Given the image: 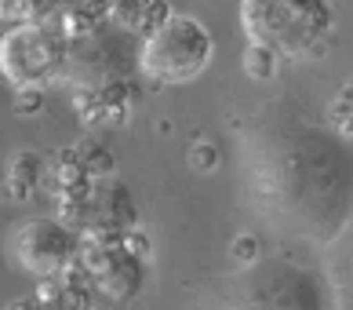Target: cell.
Returning a JSON list of instances; mask_svg holds the SVG:
<instances>
[{"label": "cell", "instance_id": "obj_7", "mask_svg": "<svg viewBox=\"0 0 353 310\" xmlns=\"http://www.w3.org/2000/svg\"><path fill=\"white\" fill-rule=\"evenodd\" d=\"M81 263L88 270L91 285L110 300H132L146 281V263L142 255L124 241V234L110 238H88L81 244Z\"/></svg>", "mask_w": 353, "mask_h": 310}, {"label": "cell", "instance_id": "obj_4", "mask_svg": "<svg viewBox=\"0 0 353 310\" xmlns=\"http://www.w3.org/2000/svg\"><path fill=\"white\" fill-rule=\"evenodd\" d=\"M132 66L139 70V48H132L124 33L91 30L70 41L62 84H73L77 92H110V88L124 84Z\"/></svg>", "mask_w": 353, "mask_h": 310}, {"label": "cell", "instance_id": "obj_5", "mask_svg": "<svg viewBox=\"0 0 353 310\" xmlns=\"http://www.w3.org/2000/svg\"><path fill=\"white\" fill-rule=\"evenodd\" d=\"M84 234L70 226L66 219H26L11 238V255L15 263L33 278H59L81 260Z\"/></svg>", "mask_w": 353, "mask_h": 310}, {"label": "cell", "instance_id": "obj_1", "mask_svg": "<svg viewBox=\"0 0 353 310\" xmlns=\"http://www.w3.org/2000/svg\"><path fill=\"white\" fill-rule=\"evenodd\" d=\"M328 0H241V30L248 44L281 59L321 55L332 33Z\"/></svg>", "mask_w": 353, "mask_h": 310}, {"label": "cell", "instance_id": "obj_2", "mask_svg": "<svg viewBox=\"0 0 353 310\" xmlns=\"http://www.w3.org/2000/svg\"><path fill=\"white\" fill-rule=\"evenodd\" d=\"M215 37L193 15H168L139 44V73L153 84H190L212 66Z\"/></svg>", "mask_w": 353, "mask_h": 310}, {"label": "cell", "instance_id": "obj_3", "mask_svg": "<svg viewBox=\"0 0 353 310\" xmlns=\"http://www.w3.org/2000/svg\"><path fill=\"white\" fill-rule=\"evenodd\" d=\"M66 55H70L66 30H59V26H51L44 19L15 22L0 37V73L19 92L62 84Z\"/></svg>", "mask_w": 353, "mask_h": 310}, {"label": "cell", "instance_id": "obj_8", "mask_svg": "<svg viewBox=\"0 0 353 310\" xmlns=\"http://www.w3.org/2000/svg\"><path fill=\"white\" fill-rule=\"evenodd\" d=\"M55 0H0V19L4 22H30V19H44V11Z\"/></svg>", "mask_w": 353, "mask_h": 310}, {"label": "cell", "instance_id": "obj_6", "mask_svg": "<svg viewBox=\"0 0 353 310\" xmlns=\"http://www.w3.org/2000/svg\"><path fill=\"white\" fill-rule=\"evenodd\" d=\"M132 219H135L132 193L117 179H81L66 193V223L77 226L84 238L128 234Z\"/></svg>", "mask_w": 353, "mask_h": 310}]
</instances>
